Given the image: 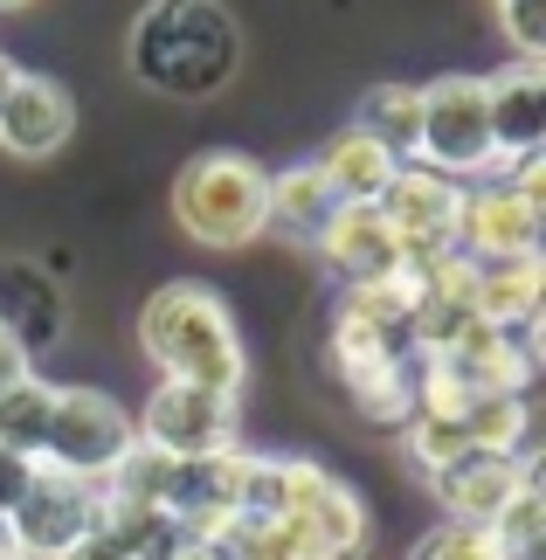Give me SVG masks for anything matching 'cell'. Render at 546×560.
<instances>
[{
  "label": "cell",
  "mask_w": 546,
  "mask_h": 560,
  "mask_svg": "<svg viewBox=\"0 0 546 560\" xmlns=\"http://www.w3.org/2000/svg\"><path fill=\"white\" fill-rule=\"evenodd\" d=\"M125 62L146 91L194 104L229 91L235 62H243V28L222 0H146V14L125 35Z\"/></svg>",
  "instance_id": "obj_1"
},
{
  "label": "cell",
  "mask_w": 546,
  "mask_h": 560,
  "mask_svg": "<svg viewBox=\"0 0 546 560\" xmlns=\"http://www.w3.org/2000/svg\"><path fill=\"white\" fill-rule=\"evenodd\" d=\"M139 353L160 368V381H194V387H214V395L243 401L249 353H243L229 298L214 284L173 277V284L152 291L139 305Z\"/></svg>",
  "instance_id": "obj_2"
},
{
  "label": "cell",
  "mask_w": 546,
  "mask_h": 560,
  "mask_svg": "<svg viewBox=\"0 0 546 560\" xmlns=\"http://www.w3.org/2000/svg\"><path fill=\"white\" fill-rule=\"evenodd\" d=\"M264 194L270 174L249 153H194L181 174H173V222H181L201 249H249L264 235Z\"/></svg>",
  "instance_id": "obj_3"
},
{
  "label": "cell",
  "mask_w": 546,
  "mask_h": 560,
  "mask_svg": "<svg viewBox=\"0 0 546 560\" xmlns=\"http://www.w3.org/2000/svg\"><path fill=\"white\" fill-rule=\"evenodd\" d=\"M283 526L304 560H367V499L346 478H333L312 457H291V485H283Z\"/></svg>",
  "instance_id": "obj_4"
},
{
  "label": "cell",
  "mask_w": 546,
  "mask_h": 560,
  "mask_svg": "<svg viewBox=\"0 0 546 560\" xmlns=\"http://www.w3.org/2000/svg\"><path fill=\"white\" fill-rule=\"evenodd\" d=\"M415 166L450 174V180L498 174V160H491V118H485V77H435V83H422Z\"/></svg>",
  "instance_id": "obj_5"
},
{
  "label": "cell",
  "mask_w": 546,
  "mask_h": 560,
  "mask_svg": "<svg viewBox=\"0 0 546 560\" xmlns=\"http://www.w3.org/2000/svg\"><path fill=\"white\" fill-rule=\"evenodd\" d=\"M139 443L132 416L104 395V387H56V416H49V443H42V464L70 470V478H91L104 485L125 450Z\"/></svg>",
  "instance_id": "obj_6"
},
{
  "label": "cell",
  "mask_w": 546,
  "mask_h": 560,
  "mask_svg": "<svg viewBox=\"0 0 546 560\" xmlns=\"http://www.w3.org/2000/svg\"><path fill=\"white\" fill-rule=\"evenodd\" d=\"M132 429L160 457H214V450H235L243 416H235V395H214V387H194V381H160L132 416Z\"/></svg>",
  "instance_id": "obj_7"
},
{
  "label": "cell",
  "mask_w": 546,
  "mask_h": 560,
  "mask_svg": "<svg viewBox=\"0 0 546 560\" xmlns=\"http://www.w3.org/2000/svg\"><path fill=\"white\" fill-rule=\"evenodd\" d=\"M91 526H97V485L70 478V470H56V464H35L28 491H21L14 512H8V540H14L21 560H62Z\"/></svg>",
  "instance_id": "obj_8"
},
{
  "label": "cell",
  "mask_w": 546,
  "mask_h": 560,
  "mask_svg": "<svg viewBox=\"0 0 546 560\" xmlns=\"http://www.w3.org/2000/svg\"><path fill=\"white\" fill-rule=\"evenodd\" d=\"M374 208L387 214V229L402 235L408 270H422V264H435V256L456 249V208H464V180L429 174V166L402 160L395 174H387V187L374 194Z\"/></svg>",
  "instance_id": "obj_9"
},
{
  "label": "cell",
  "mask_w": 546,
  "mask_h": 560,
  "mask_svg": "<svg viewBox=\"0 0 546 560\" xmlns=\"http://www.w3.org/2000/svg\"><path fill=\"white\" fill-rule=\"evenodd\" d=\"M539 194L519 180H491V187H464L456 208V249L471 264H498V256H539Z\"/></svg>",
  "instance_id": "obj_10"
},
{
  "label": "cell",
  "mask_w": 546,
  "mask_h": 560,
  "mask_svg": "<svg viewBox=\"0 0 546 560\" xmlns=\"http://www.w3.org/2000/svg\"><path fill=\"white\" fill-rule=\"evenodd\" d=\"M422 360H435L464 395H526L533 387V339L526 332H498L485 318L464 326L443 353H422Z\"/></svg>",
  "instance_id": "obj_11"
},
{
  "label": "cell",
  "mask_w": 546,
  "mask_h": 560,
  "mask_svg": "<svg viewBox=\"0 0 546 560\" xmlns=\"http://www.w3.org/2000/svg\"><path fill=\"white\" fill-rule=\"evenodd\" d=\"M485 118H491V160L512 174L519 160H539L546 145V62H512L485 77Z\"/></svg>",
  "instance_id": "obj_12"
},
{
  "label": "cell",
  "mask_w": 546,
  "mask_h": 560,
  "mask_svg": "<svg viewBox=\"0 0 546 560\" xmlns=\"http://www.w3.org/2000/svg\"><path fill=\"white\" fill-rule=\"evenodd\" d=\"M243 470H249V450H214V457H173V478H166V520L187 526V533H214L222 520L243 512Z\"/></svg>",
  "instance_id": "obj_13"
},
{
  "label": "cell",
  "mask_w": 546,
  "mask_h": 560,
  "mask_svg": "<svg viewBox=\"0 0 546 560\" xmlns=\"http://www.w3.org/2000/svg\"><path fill=\"white\" fill-rule=\"evenodd\" d=\"M526 478H539L533 470V457H498V450H464L456 464H443L429 478V491H435V505L450 512L456 526H491L498 512H506V499Z\"/></svg>",
  "instance_id": "obj_14"
},
{
  "label": "cell",
  "mask_w": 546,
  "mask_h": 560,
  "mask_svg": "<svg viewBox=\"0 0 546 560\" xmlns=\"http://www.w3.org/2000/svg\"><path fill=\"white\" fill-rule=\"evenodd\" d=\"M318 256L333 264L346 284H374V277H395L408 270V249L402 235L387 229V214L374 201H339L318 229Z\"/></svg>",
  "instance_id": "obj_15"
},
{
  "label": "cell",
  "mask_w": 546,
  "mask_h": 560,
  "mask_svg": "<svg viewBox=\"0 0 546 560\" xmlns=\"http://www.w3.org/2000/svg\"><path fill=\"white\" fill-rule=\"evenodd\" d=\"M77 132V97L42 70H14V91L0 104V145L14 160H49Z\"/></svg>",
  "instance_id": "obj_16"
},
{
  "label": "cell",
  "mask_w": 546,
  "mask_h": 560,
  "mask_svg": "<svg viewBox=\"0 0 546 560\" xmlns=\"http://www.w3.org/2000/svg\"><path fill=\"white\" fill-rule=\"evenodd\" d=\"M0 332L28 360L62 339V284L28 256H0Z\"/></svg>",
  "instance_id": "obj_17"
},
{
  "label": "cell",
  "mask_w": 546,
  "mask_h": 560,
  "mask_svg": "<svg viewBox=\"0 0 546 560\" xmlns=\"http://www.w3.org/2000/svg\"><path fill=\"white\" fill-rule=\"evenodd\" d=\"M539 256H498V264H477V318L498 332H533L539 326Z\"/></svg>",
  "instance_id": "obj_18"
},
{
  "label": "cell",
  "mask_w": 546,
  "mask_h": 560,
  "mask_svg": "<svg viewBox=\"0 0 546 560\" xmlns=\"http://www.w3.org/2000/svg\"><path fill=\"white\" fill-rule=\"evenodd\" d=\"M339 208V194L325 187V174L312 160L291 166V174H277L270 194H264V229L270 235H291V243H318V229H325V214Z\"/></svg>",
  "instance_id": "obj_19"
},
{
  "label": "cell",
  "mask_w": 546,
  "mask_h": 560,
  "mask_svg": "<svg viewBox=\"0 0 546 560\" xmlns=\"http://www.w3.org/2000/svg\"><path fill=\"white\" fill-rule=\"evenodd\" d=\"M312 166H318V174H325V187H333L339 201H374V194L387 187V174H395L402 160L387 153L381 139H367L360 125H346V132H339L333 145H325V153H318Z\"/></svg>",
  "instance_id": "obj_20"
},
{
  "label": "cell",
  "mask_w": 546,
  "mask_h": 560,
  "mask_svg": "<svg viewBox=\"0 0 546 560\" xmlns=\"http://www.w3.org/2000/svg\"><path fill=\"white\" fill-rule=\"evenodd\" d=\"M49 416H56V381H42L35 368L0 387V443L21 450V457L42 464V443H49Z\"/></svg>",
  "instance_id": "obj_21"
},
{
  "label": "cell",
  "mask_w": 546,
  "mask_h": 560,
  "mask_svg": "<svg viewBox=\"0 0 546 560\" xmlns=\"http://www.w3.org/2000/svg\"><path fill=\"white\" fill-rule=\"evenodd\" d=\"M360 132L381 139L395 160H415V132H422V83H374L360 97Z\"/></svg>",
  "instance_id": "obj_22"
},
{
  "label": "cell",
  "mask_w": 546,
  "mask_h": 560,
  "mask_svg": "<svg viewBox=\"0 0 546 560\" xmlns=\"http://www.w3.org/2000/svg\"><path fill=\"white\" fill-rule=\"evenodd\" d=\"M539 533H546V491H539V478H526L506 499V512L491 520V540L506 547V560H533L539 553Z\"/></svg>",
  "instance_id": "obj_23"
},
{
  "label": "cell",
  "mask_w": 546,
  "mask_h": 560,
  "mask_svg": "<svg viewBox=\"0 0 546 560\" xmlns=\"http://www.w3.org/2000/svg\"><path fill=\"white\" fill-rule=\"evenodd\" d=\"M408 560H506V547L491 540V526H456V520H443V526H429L422 540L408 547Z\"/></svg>",
  "instance_id": "obj_24"
},
{
  "label": "cell",
  "mask_w": 546,
  "mask_h": 560,
  "mask_svg": "<svg viewBox=\"0 0 546 560\" xmlns=\"http://www.w3.org/2000/svg\"><path fill=\"white\" fill-rule=\"evenodd\" d=\"M498 21L519 62H546V0H498Z\"/></svg>",
  "instance_id": "obj_25"
},
{
  "label": "cell",
  "mask_w": 546,
  "mask_h": 560,
  "mask_svg": "<svg viewBox=\"0 0 546 560\" xmlns=\"http://www.w3.org/2000/svg\"><path fill=\"white\" fill-rule=\"evenodd\" d=\"M28 478H35V457H21V450L0 443V520L14 512V499L28 491Z\"/></svg>",
  "instance_id": "obj_26"
},
{
  "label": "cell",
  "mask_w": 546,
  "mask_h": 560,
  "mask_svg": "<svg viewBox=\"0 0 546 560\" xmlns=\"http://www.w3.org/2000/svg\"><path fill=\"white\" fill-rule=\"evenodd\" d=\"M62 560H139V553L125 547L118 533H104V526H91V533H83V540H77L70 553H62Z\"/></svg>",
  "instance_id": "obj_27"
},
{
  "label": "cell",
  "mask_w": 546,
  "mask_h": 560,
  "mask_svg": "<svg viewBox=\"0 0 546 560\" xmlns=\"http://www.w3.org/2000/svg\"><path fill=\"white\" fill-rule=\"evenodd\" d=\"M166 560H222V547H214L208 533H181V540L166 547Z\"/></svg>",
  "instance_id": "obj_28"
},
{
  "label": "cell",
  "mask_w": 546,
  "mask_h": 560,
  "mask_svg": "<svg viewBox=\"0 0 546 560\" xmlns=\"http://www.w3.org/2000/svg\"><path fill=\"white\" fill-rule=\"evenodd\" d=\"M28 368H35V360L21 353V347H14L8 332H0V387H8V381H21V374H28Z\"/></svg>",
  "instance_id": "obj_29"
},
{
  "label": "cell",
  "mask_w": 546,
  "mask_h": 560,
  "mask_svg": "<svg viewBox=\"0 0 546 560\" xmlns=\"http://www.w3.org/2000/svg\"><path fill=\"white\" fill-rule=\"evenodd\" d=\"M8 91H14V62L0 56V104H8Z\"/></svg>",
  "instance_id": "obj_30"
},
{
  "label": "cell",
  "mask_w": 546,
  "mask_h": 560,
  "mask_svg": "<svg viewBox=\"0 0 546 560\" xmlns=\"http://www.w3.org/2000/svg\"><path fill=\"white\" fill-rule=\"evenodd\" d=\"M0 560H14V540H8V520H0Z\"/></svg>",
  "instance_id": "obj_31"
},
{
  "label": "cell",
  "mask_w": 546,
  "mask_h": 560,
  "mask_svg": "<svg viewBox=\"0 0 546 560\" xmlns=\"http://www.w3.org/2000/svg\"><path fill=\"white\" fill-rule=\"evenodd\" d=\"M0 8H28V0H0Z\"/></svg>",
  "instance_id": "obj_32"
},
{
  "label": "cell",
  "mask_w": 546,
  "mask_h": 560,
  "mask_svg": "<svg viewBox=\"0 0 546 560\" xmlns=\"http://www.w3.org/2000/svg\"><path fill=\"white\" fill-rule=\"evenodd\" d=\"M14 560H21V553H14Z\"/></svg>",
  "instance_id": "obj_33"
}]
</instances>
